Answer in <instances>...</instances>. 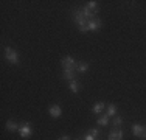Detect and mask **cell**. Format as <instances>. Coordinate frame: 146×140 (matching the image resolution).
I'll list each match as a JSON object with an SVG mask.
<instances>
[{
  "mask_svg": "<svg viewBox=\"0 0 146 140\" xmlns=\"http://www.w3.org/2000/svg\"><path fill=\"white\" fill-rule=\"evenodd\" d=\"M19 134H20V137H23V139H30L31 137L33 129H31V125L28 123V121H25V123H22L19 126Z\"/></svg>",
  "mask_w": 146,
  "mask_h": 140,
  "instance_id": "cell-1",
  "label": "cell"
},
{
  "mask_svg": "<svg viewBox=\"0 0 146 140\" xmlns=\"http://www.w3.org/2000/svg\"><path fill=\"white\" fill-rule=\"evenodd\" d=\"M5 58L8 59L11 64H17L19 62V55H17V51L14 50V48H6L5 50Z\"/></svg>",
  "mask_w": 146,
  "mask_h": 140,
  "instance_id": "cell-2",
  "label": "cell"
},
{
  "mask_svg": "<svg viewBox=\"0 0 146 140\" xmlns=\"http://www.w3.org/2000/svg\"><path fill=\"white\" fill-rule=\"evenodd\" d=\"M73 19H75V22L81 27H87V19H86L84 13H82V9H78V11L75 13V16H73Z\"/></svg>",
  "mask_w": 146,
  "mask_h": 140,
  "instance_id": "cell-3",
  "label": "cell"
},
{
  "mask_svg": "<svg viewBox=\"0 0 146 140\" xmlns=\"http://www.w3.org/2000/svg\"><path fill=\"white\" fill-rule=\"evenodd\" d=\"M87 28H89V31H98L100 28H101V20H100L98 17L89 20V22H87Z\"/></svg>",
  "mask_w": 146,
  "mask_h": 140,
  "instance_id": "cell-4",
  "label": "cell"
},
{
  "mask_svg": "<svg viewBox=\"0 0 146 140\" xmlns=\"http://www.w3.org/2000/svg\"><path fill=\"white\" fill-rule=\"evenodd\" d=\"M62 67L64 69H75L76 67V61L72 58V56H65L62 59Z\"/></svg>",
  "mask_w": 146,
  "mask_h": 140,
  "instance_id": "cell-5",
  "label": "cell"
},
{
  "mask_svg": "<svg viewBox=\"0 0 146 140\" xmlns=\"http://www.w3.org/2000/svg\"><path fill=\"white\" fill-rule=\"evenodd\" d=\"M132 132H134V135H137V137H145L146 128H143L141 125H134L132 126Z\"/></svg>",
  "mask_w": 146,
  "mask_h": 140,
  "instance_id": "cell-6",
  "label": "cell"
},
{
  "mask_svg": "<svg viewBox=\"0 0 146 140\" xmlns=\"http://www.w3.org/2000/svg\"><path fill=\"white\" fill-rule=\"evenodd\" d=\"M121 139H123V131H120V129H113V131H110L109 140H121Z\"/></svg>",
  "mask_w": 146,
  "mask_h": 140,
  "instance_id": "cell-7",
  "label": "cell"
},
{
  "mask_svg": "<svg viewBox=\"0 0 146 140\" xmlns=\"http://www.w3.org/2000/svg\"><path fill=\"white\" fill-rule=\"evenodd\" d=\"M62 78L67 79V81H73V79H75V72H73V69H64Z\"/></svg>",
  "mask_w": 146,
  "mask_h": 140,
  "instance_id": "cell-8",
  "label": "cell"
},
{
  "mask_svg": "<svg viewBox=\"0 0 146 140\" xmlns=\"http://www.w3.org/2000/svg\"><path fill=\"white\" fill-rule=\"evenodd\" d=\"M61 114H62V111H61V107H59L58 104H54V106L50 107V115L53 118H59V117H61Z\"/></svg>",
  "mask_w": 146,
  "mask_h": 140,
  "instance_id": "cell-9",
  "label": "cell"
},
{
  "mask_svg": "<svg viewBox=\"0 0 146 140\" xmlns=\"http://www.w3.org/2000/svg\"><path fill=\"white\" fill-rule=\"evenodd\" d=\"M78 72H81V73H84V72H87L89 70V64L87 62H84V61H81V62H76V67H75Z\"/></svg>",
  "mask_w": 146,
  "mask_h": 140,
  "instance_id": "cell-10",
  "label": "cell"
},
{
  "mask_svg": "<svg viewBox=\"0 0 146 140\" xmlns=\"http://www.w3.org/2000/svg\"><path fill=\"white\" fill-rule=\"evenodd\" d=\"M82 13H84V16H86V19H87V22H89V20H92V19H95V16H96V13H93L92 9L87 8V6H86V8H82Z\"/></svg>",
  "mask_w": 146,
  "mask_h": 140,
  "instance_id": "cell-11",
  "label": "cell"
},
{
  "mask_svg": "<svg viewBox=\"0 0 146 140\" xmlns=\"http://www.w3.org/2000/svg\"><path fill=\"white\" fill-rule=\"evenodd\" d=\"M117 114V106L115 104H109L106 109V115H109V117H113V115Z\"/></svg>",
  "mask_w": 146,
  "mask_h": 140,
  "instance_id": "cell-12",
  "label": "cell"
},
{
  "mask_svg": "<svg viewBox=\"0 0 146 140\" xmlns=\"http://www.w3.org/2000/svg\"><path fill=\"white\" fill-rule=\"evenodd\" d=\"M68 87H70V90H72V92H79V87H81V86H79V83L78 81H76V79H73V81H70V84H68Z\"/></svg>",
  "mask_w": 146,
  "mask_h": 140,
  "instance_id": "cell-13",
  "label": "cell"
},
{
  "mask_svg": "<svg viewBox=\"0 0 146 140\" xmlns=\"http://www.w3.org/2000/svg\"><path fill=\"white\" fill-rule=\"evenodd\" d=\"M103 109H104V103H101V101H100V103H96L95 106L92 107V111L95 112V114H100V112H103Z\"/></svg>",
  "mask_w": 146,
  "mask_h": 140,
  "instance_id": "cell-14",
  "label": "cell"
},
{
  "mask_svg": "<svg viewBox=\"0 0 146 140\" xmlns=\"http://www.w3.org/2000/svg\"><path fill=\"white\" fill-rule=\"evenodd\" d=\"M87 8H89V9H92L93 13H96V11H98V8H100V6H98V2H95V0L89 2V3H87Z\"/></svg>",
  "mask_w": 146,
  "mask_h": 140,
  "instance_id": "cell-15",
  "label": "cell"
},
{
  "mask_svg": "<svg viewBox=\"0 0 146 140\" xmlns=\"http://www.w3.org/2000/svg\"><path fill=\"white\" fill-rule=\"evenodd\" d=\"M6 129H8V131H19V125H16L14 121H8V123H6Z\"/></svg>",
  "mask_w": 146,
  "mask_h": 140,
  "instance_id": "cell-16",
  "label": "cell"
},
{
  "mask_svg": "<svg viewBox=\"0 0 146 140\" xmlns=\"http://www.w3.org/2000/svg\"><path fill=\"white\" fill-rule=\"evenodd\" d=\"M107 123H109V115H103V117H100V118H98V125L106 126Z\"/></svg>",
  "mask_w": 146,
  "mask_h": 140,
  "instance_id": "cell-17",
  "label": "cell"
},
{
  "mask_svg": "<svg viewBox=\"0 0 146 140\" xmlns=\"http://www.w3.org/2000/svg\"><path fill=\"white\" fill-rule=\"evenodd\" d=\"M112 125H113V126L123 125V118H121V117H115V118H113V121H112Z\"/></svg>",
  "mask_w": 146,
  "mask_h": 140,
  "instance_id": "cell-18",
  "label": "cell"
},
{
  "mask_svg": "<svg viewBox=\"0 0 146 140\" xmlns=\"http://www.w3.org/2000/svg\"><path fill=\"white\" fill-rule=\"evenodd\" d=\"M84 140H98V137H95V135H92V134L89 132V134H86Z\"/></svg>",
  "mask_w": 146,
  "mask_h": 140,
  "instance_id": "cell-19",
  "label": "cell"
},
{
  "mask_svg": "<svg viewBox=\"0 0 146 140\" xmlns=\"http://www.w3.org/2000/svg\"><path fill=\"white\" fill-rule=\"evenodd\" d=\"M90 134L95 135V137H98V135H100V131H98V129H90Z\"/></svg>",
  "mask_w": 146,
  "mask_h": 140,
  "instance_id": "cell-20",
  "label": "cell"
},
{
  "mask_svg": "<svg viewBox=\"0 0 146 140\" xmlns=\"http://www.w3.org/2000/svg\"><path fill=\"white\" fill-rule=\"evenodd\" d=\"M59 140H70V137H68V135H62V137L59 139Z\"/></svg>",
  "mask_w": 146,
  "mask_h": 140,
  "instance_id": "cell-21",
  "label": "cell"
},
{
  "mask_svg": "<svg viewBox=\"0 0 146 140\" xmlns=\"http://www.w3.org/2000/svg\"><path fill=\"white\" fill-rule=\"evenodd\" d=\"M78 140H82V139H78Z\"/></svg>",
  "mask_w": 146,
  "mask_h": 140,
  "instance_id": "cell-22",
  "label": "cell"
},
{
  "mask_svg": "<svg viewBox=\"0 0 146 140\" xmlns=\"http://www.w3.org/2000/svg\"><path fill=\"white\" fill-rule=\"evenodd\" d=\"M145 139H146V135H145Z\"/></svg>",
  "mask_w": 146,
  "mask_h": 140,
  "instance_id": "cell-23",
  "label": "cell"
}]
</instances>
